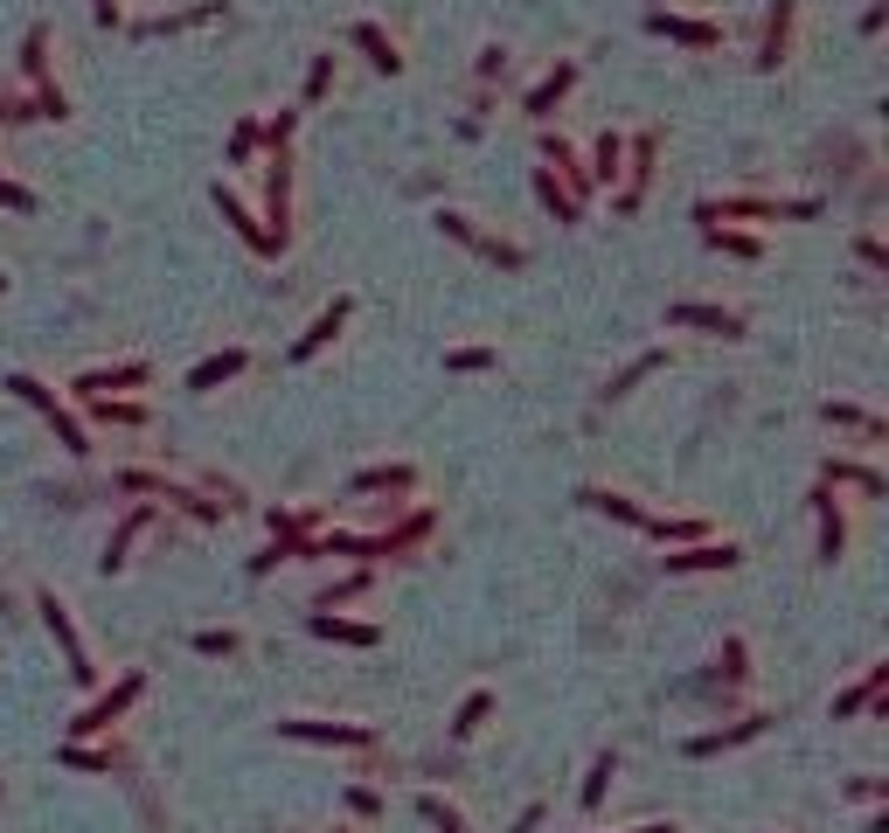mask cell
<instances>
[{"mask_svg": "<svg viewBox=\"0 0 889 833\" xmlns=\"http://www.w3.org/2000/svg\"><path fill=\"white\" fill-rule=\"evenodd\" d=\"M8 389H14L21 403H35V410L49 416V424H57V438H63V452H76V459L91 452V445H84V424H76V416L63 410V397H57V389H49V382H35V376H8Z\"/></svg>", "mask_w": 889, "mask_h": 833, "instance_id": "6da1fadb", "label": "cell"}, {"mask_svg": "<svg viewBox=\"0 0 889 833\" xmlns=\"http://www.w3.org/2000/svg\"><path fill=\"white\" fill-rule=\"evenodd\" d=\"M21 70H29V84H35V112L42 119H70V97L57 91V76H49V29H29V42H21Z\"/></svg>", "mask_w": 889, "mask_h": 833, "instance_id": "7a4b0ae2", "label": "cell"}, {"mask_svg": "<svg viewBox=\"0 0 889 833\" xmlns=\"http://www.w3.org/2000/svg\"><path fill=\"white\" fill-rule=\"evenodd\" d=\"M140 688H146L140 673H125L119 688H104V695L91 701V709H84V716L70 722V743H76V737H98V729H112V722H119V716H125V709H133V701H140Z\"/></svg>", "mask_w": 889, "mask_h": 833, "instance_id": "3957f363", "label": "cell"}, {"mask_svg": "<svg viewBox=\"0 0 889 833\" xmlns=\"http://www.w3.org/2000/svg\"><path fill=\"white\" fill-rule=\"evenodd\" d=\"M285 216H293V174H285V146H272V181H265V237H272L278 250L293 244Z\"/></svg>", "mask_w": 889, "mask_h": 833, "instance_id": "277c9868", "label": "cell"}, {"mask_svg": "<svg viewBox=\"0 0 889 833\" xmlns=\"http://www.w3.org/2000/svg\"><path fill=\"white\" fill-rule=\"evenodd\" d=\"M42 618H49V633H57V646H63V660H70L76 681H98V667H91V654H84V639H76V625H70V605H63L57 590H42Z\"/></svg>", "mask_w": 889, "mask_h": 833, "instance_id": "5b68a950", "label": "cell"}, {"mask_svg": "<svg viewBox=\"0 0 889 833\" xmlns=\"http://www.w3.org/2000/svg\"><path fill=\"white\" fill-rule=\"evenodd\" d=\"M278 737H299V743H376V729L369 722H313V716H293V722H278Z\"/></svg>", "mask_w": 889, "mask_h": 833, "instance_id": "8992f818", "label": "cell"}, {"mask_svg": "<svg viewBox=\"0 0 889 833\" xmlns=\"http://www.w3.org/2000/svg\"><path fill=\"white\" fill-rule=\"evenodd\" d=\"M216 208H223V223L237 229V237H244V244H251L257 257H278V244L265 237V223H257L251 208H244V195H237V188H223V181H216Z\"/></svg>", "mask_w": 889, "mask_h": 833, "instance_id": "52a82bcc", "label": "cell"}, {"mask_svg": "<svg viewBox=\"0 0 889 833\" xmlns=\"http://www.w3.org/2000/svg\"><path fill=\"white\" fill-rule=\"evenodd\" d=\"M729 563H744L737 542H688L682 556H667V577H695V569H729Z\"/></svg>", "mask_w": 889, "mask_h": 833, "instance_id": "ba28073f", "label": "cell"}, {"mask_svg": "<svg viewBox=\"0 0 889 833\" xmlns=\"http://www.w3.org/2000/svg\"><path fill=\"white\" fill-rule=\"evenodd\" d=\"M646 29H653V35H667V42H682V49H716V42H723L716 21H688V14H667V8L653 14Z\"/></svg>", "mask_w": 889, "mask_h": 833, "instance_id": "9c48e42d", "label": "cell"}, {"mask_svg": "<svg viewBox=\"0 0 889 833\" xmlns=\"http://www.w3.org/2000/svg\"><path fill=\"white\" fill-rule=\"evenodd\" d=\"M438 229H445V237H459V244H473L480 257H493V265H521V250H514V244H493V237H480V229L466 223L459 208H438Z\"/></svg>", "mask_w": 889, "mask_h": 833, "instance_id": "30bf717a", "label": "cell"}, {"mask_svg": "<svg viewBox=\"0 0 889 833\" xmlns=\"http://www.w3.org/2000/svg\"><path fill=\"white\" fill-rule=\"evenodd\" d=\"M667 327H702V333H723V341H729V333H744V320H737V312H729V306H667Z\"/></svg>", "mask_w": 889, "mask_h": 833, "instance_id": "8fae6325", "label": "cell"}, {"mask_svg": "<svg viewBox=\"0 0 889 833\" xmlns=\"http://www.w3.org/2000/svg\"><path fill=\"white\" fill-rule=\"evenodd\" d=\"M882 688H889V667H869V673H861L855 688H841V695H834V722H848V716H869L876 701H882Z\"/></svg>", "mask_w": 889, "mask_h": 833, "instance_id": "7c38bea8", "label": "cell"}, {"mask_svg": "<svg viewBox=\"0 0 889 833\" xmlns=\"http://www.w3.org/2000/svg\"><path fill=\"white\" fill-rule=\"evenodd\" d=\"M793 14H799V0H778V8H772L765 49H757V70H778V63H786V49H793Z\"/></svg>", "mask_w": 889, "mask_h": 833, "instance_id": "4fadbf2b", "label": "cell"}, {"mask_svg": "<svg viewBox=\"0 0 889 833\" xmlns=\"http://www.w3.org/2000/svg\"><path fill=\"white\" fill-rule=\"evenodd\" d=\"M653 153H661V140H653V133H640L633 146H625V161H633V167H625V195H619V208H640L646 181H653Z\"/></svg>", "mask_w": 889, "mask_h": 833, "instance_id": "5bb4252c", "label": "cell"}, {"mask_svg": "<svg viewBox=\"0 0 889 833\" xmlns=\"http://www.w3.org/2000/svg\"><path fill=\"white\" fill-rule=\"evenodd\" d=\"M820 486H861L869 501H882V493H889V480L876 473V465H855V459H827L820 465Z\"/></svg>", "mask_w": 889, "mask_h": 833, "instance_id": "9a60e30c", "label": "cell"}, {"mask_svg": "<svg viewBox=\"0 0 889 833\" xmlns=\"http://www.w3.org/2000/svg\"><path fill=\"white\" fill-rule=\"evenodd\" d=\"M570 84H578V63H556V70H549L542 84L529 91V104H521V112H529V119H549V112H556V104L570 97Z\"/></svg>", "mask_w": 889, "mask_h": 833, "instance_id": "2e32d148", "label": "cell"}, {"mask_svg": "<svg viewBox=\"0 0 889 833\" xmlns=\"http://www.w3.org/2000/svg\"><path fill=\"white\" fill-rule=\"evenodd\" d=\"M153 528V507H140V514H125L119 521V528H112V542H104V577H119V569H125V549H133V542Z\"/></svg>", "mask_w": 889, "mask_h": 833, "instance_id": "e0dca14e", "label": "cell"}, {"mask_svg": "<svg viewBox=\"0 0 889 833\" xmlns=\"http://www.w3.org/2000/svg\"><path fill=\"white\" fill-rule=\"evenodd\" d=\"M348 327V299H334L327 312H320V320H313L306 333H299V348H293V361H313V354H320L327 341H334V333H341Z\"/></svg>", "mask_w": 889, "mask_h": 833, "instance_id": "ac0fdd59", "label": "cell"}, {"mask_svg": "<svg viewBox=\"0 0 889 833\" xmlns=\"http://www.w3.org/2000/svg\"><path fill=\"white\" fill-rule=\"evenodd\" d=\"M814 507H820V556L834 563L848 549V521H841V507H834V486H814Z\"/></svg>", "mask_w": 889, "mask_h": 833, "instance_id": "d6986e66", "label": "cell"}, {"mask_svg": "<svg viewBox=\"0 0 889 833\" xmlns=\"http://www.w3.org/2000/svg\"><path fill=\"white\" fill-rule=\"evenodd\" d=\"M146 382V361H119V369H84L76 389H91V397H112V389H140Z\"/></svg>", "mask_w": 889, "mask_h": 833, "instance_id": "ffe728a7", "label": "cell"}, {"mask_svg": "<svg viewBox=\"0 0 889 833\" xmlns=\"http://www.w3.org/2000/svg\"><path fill=\"white\" fill-rule=\"evenodd\" d=\"M757 729H765V716H744V722H729V729H709V737L688 743V758H716V750H737V743L757 737Z\"/></svg>", "mask_w": 889, "mask_h": 833, "instance_id": "44dd1931", "label": "cell"}, {"mask_svg": "<svg viewBox=\"0 0 889 833\" xmlns=\"http://www.w3.org/2000/svg\"><path fill=\"white\" fill-rule=\"evenodd\" d=\"M355 49H361V56H369L382 76H397L403 70V56H397V42H389L382 29H376V21H355Z\"/></svg>", "mask_w": 889, "mask_h": 833, "instance_id": "7402d4cb", "label": "cell"}, {"mask_svg": "<svg viewBox=\"0 0 889 833\" xmlns=\"http://www.w3.org/2000/svg\"><path fill=\"white\" fill-rule=\"evenodd\" d=\"M208 14H223V0H195V8H181V14H153V21H140V35H181V29H202Z\"/></svg>", "mask_w": 889, "mask_h": 833, "instance_id": "603a6c76", "label": "cell"}, {"mask_svg": "<svg viewBox=\"0 0 889 833\" xmlns=\"http://www.w3.org/2000/svg\"><path fill=\"white\" fill-rule=\"evenodd\" d=\"M313 633H320V639H341V646H376V639H382L376 625H355V618H334V611H313Z\"/></svg>", "mask_w": 889, "mask_h": 833, "instance_id": "cb8c5ba5", "label": "cell"}, {"mask_svg": "<svg viewBox=\"0 0 889 833\" xmlns=\"http://www.w3.org/2000/svg\"><path fill=\"white\" fill-rule=\"evenodd\" d=\"M244 361H251L244 348H223V354H208L202 369L188 376V389H216V382H229V376H244Z\"/></svg>", "mask_w": 889, "mask_h": 833, "instance_id": "d4e9b609", "label": "cell"}, {"mask_svg": "<svg viewBox=\"0 0 889 833\" xmlns=\"http://www.w3.org/2000/svg\"><path fill=\"white\" fill-rule=\"evenodd\" d=\"M417 473L410 465H369V473H355V493H410Z\"/></svg>", "mask_w": 889, "mask_h": 833, "instance_id": "484cf974", "label": "cell"}, {"mask_svg": "<svg viewBox=\"0 0 889 833\" xmlns=\"http://www.w3.org/2000/svg\"><path fill=\"white\" fill-rule=\"evenodd\" d=\"M542 153H549V167H563V195H570V202H584V195H591V174H584L578 161H570V146H563V140H542Z\"/></svg>", "mask_w": 889, "mask_h": 833, "instance_id": "4316f807", "label": "cell"}, {"mask_svg": "<svg viewBox=\"0 0 889 833\" xmlns=\"http://www.w3.org/2000/svg\"><path fill=\"white\" fill-rule=\"evenodd\" d=\"M535 195H542V208H549L556 223H578V202L556 188V167H535Z\"/></svg>", "mask_w": 889, "mask_h": 833, "instance_id": "83f0119b", "label": "cell"}, {"mask_svg": "<svg viewBox=\"0 0 889 833\" xmlns=\"http://www.w3.org/2000/svg\"><path fill=\"white\" fill-rule=\"evenodd\" d=\"M493 716V695L487 688H473V695H466L459 701V716H452V737H480V722Z\"/></svg>", "mask_w": 889, "mask_h": 833, "instance_id": "f1b7e54d", "label": "cell"}, {"mask_svg": "<svg viewBox=\"0 0 889 833\" xmlns=\"http://www.w3.org/2000/svg\"><path fill=\"white\" fill-rule=\"evenodd\" d=\"M584 507H597V514H612V521H633V528H646V514L625 501V493H605V486H584Z\"/></svg>", "mask_w": 889, "mask_h": 833, "instance_id": "f546056e", "label": "cell"}, {"mask_svg": "<svg viewBox=\"0 0 889 833\" xmlns=\"http://www.w3.org/2000/svg\"><path fill=\"white\" fill-rule=\"evenodd\" d=\"M619 174H625V140L605 133V140H597V161H591V181H605V188H612Z\"/></svg>", "mask_w": 889, "mask_h": 833, "instance_id": "4dcf8cb0", "label": "cell"}, {"mask_svg": "<svg viewBox=\"0 0 889 833\" xmlns=\"http://www.w3.org/2000/svg\"><path fill=\"white\" fill-rule=\"evenodd\" d=\"M612 778H619V758H612V750H597V764H591V778H584V805H591V813H597V805H605Z\"/></svg>", "mask_w": 889, "mask_h": 833, "instance_id": "1f68e13d", "label": "cell"}, {"mask_svg": "<svg viewBox=\"0 0 889 833\" xmlns=\"http://www.w3.org/2000/svg\"><path fill=\"white\" fill-rule=\"evenodd\" d=\"M820 416H827V424H848V431H869V438H882V416H876V410H855V403H827Z\"/></svg>", "mask_w": 889, "mask_h": 833, "instance_id": "d6a6232c", "label": "cell"}, {"mask_svg": "<svg viewBox=\"0 0 889 833\" xmlns=\"http://www.w3.org/2000/svg\"><path fill=\"white\" fill-rule=\"evenodd\" d=\"M417 813H425L438 833H466V820H459V805H445L438 792H425V799H417Z\"/></svg>", "mask_w": 889, "mask_h": 833, "instance_id": "836d02e7", "label": "cell"}, {"mask_svg": "<svg viewBox=\"0 0 889 833\" xmlns=\"http://www.w3.org/2000/svg\"><path fill=\"white\" fill-rule=\"evenodd\" d=\"M709 244L729 250V257H765V244H757V237H737V229H723V223H709Z\"/></svg>", "mask_w": 889, "mask_h": 833, "instance_id": "e575fe53", "label": "cell"}, {"mask_svg": "<svg viewBox=\"0 0 889 833\" xmlns=\"http://www.w3.org/2000/svg\"><path fill=\"white\" fill-rule=\"evenodd\" d=\"M646 535L653 542H702V521H653L646 514Z\"/></svg>", "mask_w": 889, "mask_h": 833, "instance_id": "d590c367", "label": "cell"}, {"mask_svg": "<svg viewBox=\"0 0 889 833\" xmlns=\"http://www.w3.org/2000/svg\"><path fill=\"white\" fill-rule=\"evenodd\" d=\"M195 654H208V660H229V654H237V633H229V625H223V633L208 625V633H195Z\"/></svg>", "mask_w": 889, "mask_h": 833, "instance_id": "8d00e7d4", "label": "cell"}, {"mask_svg": "<svg viewBox=\"0 0 889 833\" xmlns=\"http://www.w3.org/2000/svg\"><path fill=\"white\" fill-rule=\"evenodd\" d=\"M445 369H452V376H480V369H493V348H459V354H445Z\"/></svg>", "mask_w": 889, "mask_h": 833, "instance_id": "74e56055", "label": "cell"}, {"mask_svg": "<svg viewBox=\"0 0 889 833\" xmlns=\"http://www.w3.org/2000/svg\"><path fill=\"white\" fill-rule=\"evenodd\" d=\"M334 91V56H313V70H306V104H320Z\"/></svg>", "mask_w": 889, "mask_h": 833, "instance_id": "f35d334b", "label": "cell"}, {"mask_svg": "<svg viewBox=\"0 0 889 833\" xmlns=\"http://www.w3.org/2000/svg\"><path fill=\"white\" fill-rule=\"evenodd\" d=\"M63 764H70V771H112V750H84V743H70V750H63Z\"/></svg>", "mask_w": 889, "mask_h": 833, "instance_id": "ab89813d", "label": "cell"}, {"mask_svg": "<svg viewBox=\"0 0 889 833\" xmlns=\"http://www.w3.org/2000/svg\"><path fill=\"white\" fill-rule=\"evenodd\" d=\"M361 590H369V577H341V584H327V590H320V611L348 605V597H361Z\"/></svg>", "mask_w": 889, "mask_h": 833, "instance_id": "60d3db41", "label": "cell"}, {"mask_svg": "<svg viewBox=\"0 0 889 833\" xmlns=\"http://www.w3.org/2000/svg\"><path fill=\"white\" fill-rule=\"evenodd\" d=\"M98 416H104V424H140V403H112V397H98Z\"/></svg>", "mask_w": 889, "mask_h": 833, "instance_id": "b9f144b4", "label": "cell"}, {"mask_svg": "<svg viewBox=\"0 0 889 833\" xmlns=\"http://www.w3.org/2000/svg\"><path fill=\"white\" fill-rule=\"evenodd\" d=\"M653 369H661V354H640V361H633V369H625V376H619V382L605 389V397H625V389H633L640 376H653Z\"/></svg>", "mask_w": 889, "mask_h": 833, "instance_id": "7bdbcfd3", "label": "cell"}, {"mask_svg": "<svg viewBox=\"0 0 889 833\" xmlns=\"http://www.w3.org/2000/svg\"><path fill=\"white\" fill-rule=\"evenodd\" d=\"M0 202H8V208H21V216H29V208H35V195L21 188V181H8V174H0Z\"/></svg>", "mask_w": 889, "mask_h": 833, "instance_id": "ee69618b", "label": "cell"}, {"mask_svg": "<svg viewBox=\"0 0 889 833\" xmlns=\"http://www.w3.org/2000/svg\"><path fill=\"white\" fill-rule=\"evenodd\" d=\"M855 257H861V265H869V271H889V250H882L876 237H861V244H855Z\"/></svg>", "mask_w": 889, "mask_h": 833, "instance_id": "f6af8a7d", "label": "cell"}, {"mask_svg": "<svg viewBox=\"0 0 889 833\" xmlns=\"http://www.w3.org/2000/svg\"><path fill=\"white\" fill-rule=\"evenodd\" d=\"M257 140H265V146H285V140H293V112H278V119H272Z\"/></svg>", "mask_w": 889, "mask_h": 833, "instance_id": "bcb514c9", "label": "cell"}, {"mask_svg": "<svg viewBox=\"0 0 889 833\" xmlns=\"http://www.w3.org/2000/svg\"><path fill=\"white\" fill-rule=\"evenodd\" d=\"M257 153V125H237V140H229V161H251Z\"/></svg>", "mask_w": 889, "mask_h": 833, "instance_id": "7dc6e473", "label": "cell"}, {"mask_svg": "<svg viewBox=\"0 0 889 833\" xmlns=\"http://www.w3.org/2000/svg\"><path fill=\"white\" fill-rule=\"evenodd\" d=\"M348 805H355V813H361V820H369V813H382V799H376L369 785H355V792H348Z\"/></svg>", "mask_w": 889, "mask_h": 833, "instance_id": "c3c4849f", "label": "cell"}, {"mask_svg": "<svg viewBox=\"0 0 889 833\" xmlns=\"http://www.w3.org/2000/svg\"><path fill=\"white\" fill-rule=\"evenodd\" d=\"M514 833H542V805H529V813L514 820Z\"/></svg>", "mask_w": 889, "mask_h": 833, "instance_id": "681fc988", "label": "cell"}, {"mask_svg": "<svg viewBox=\"0 0 889 833\" xmlns=\"http://www.w3.org/2000/svg\"><path fill=\"white\" fill-rule=\"evenodd\" d=\"M91 8H98V21H104V29L119 21V0H91Z\"/></svg>", "mask_w": 889, "mask_h": 833, "instance_id": "f907efd6", "label": "cell"}, {"mask_svg": "<svg viewBox=\"0 0 889 833\" xmlns=\"http://www.w3.org/2000/svg\"><path fill=\"white\" fill-rule=\"evenodd\" d=\"M633 833H674V820H653V826H633Z\"/></svg>", "mask_w": 889, "mask_h": 833, "instance_id": "816d5d0a", "label": "cell"}, {"mask_svg": "<svg viewBox=\"0 0 889 833\" xmlns=\"http://www.w3.org/2000/svg\"><path fill=\"white\" fill-rule=\"evenodd\" d=\"M0 292H8V278H0Z\"/></svg>", "mask_w": 889, "mask_h": 833, "instance_id": "f5cc1de1", "label": "cell"}, {"mask_svg": "<svg viewBox=\"0 0 889 833\" xmlns=\"http://www.w3.org/2000/svg\"><path fill=\"white\" fill-rule=\"evenodd\" d=\"M334 833H341V826H334Z\"/></svg>", "mask_w": 889, "mask_h": 833, "instance_id": "db71d44e", "label": "cell"}]
</instances>
